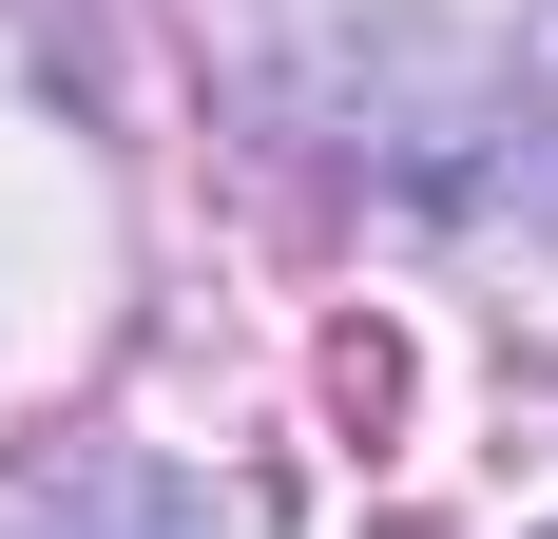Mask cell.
I'll list each match as a JSON object with an SVG mask.
<instances>
[{
  "label": "cell",
  "instance_id": "obj_1",
  "mask_svg": "<svg viewBox=\"0 0 558 539\" xmlns=\"http://www.w3.org/2000/svg\"><path fill=\"white\" fill-rule=\"evenodd\" d=\"M39 539H251V501H213V482H173V463H135V443H97V463L39 482Z\"/></svg>",
  "mask_w": 558,
  "mask_h": 539
},
{
  "label": "cell",
  "instance_id": "obj_2",
  "mask_svg": "<svg viewBox=\"0 0 558 539\" xmlns=\"http://www.w3.org/2000/svg\"><path fill=\"white\" fill-rule=\"evenodd\" d=\"M328 405H347V424H386V405H404V347H386V327H328Z\"/></svg>",
  "mask_w": 558,
  "mask_h": 539
}]
</instances>
